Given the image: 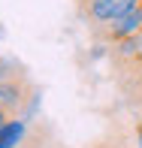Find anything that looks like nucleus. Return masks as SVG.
Segmentation results:
<instances>
[{
  "mask_svg": "<svg viewBox=\"0 0 142 148\" xmlns=\"http://www.w3.org/2000/svg\"><path fill=\"white\" fill-rule=\"evenodd\" d=\"M33 100H36V85L30 82V76L9 66L3 82H0V112L9 121H15L24 112H30Z\"/></svg>",
  "mask_w": 142,
  "mask_h": 148,
  "instance_id": "nucleus-1",
  "label": "nucleus"
},
{
  "mask_svg": "<svg viewBox=\"0 0 142 148\" xmlns=\"http://www.w3.org/2000/svg\"><path fill=\"white\" fill-rule=\"evenodd\" d=\"M136 6H142V0H79V12H82V18L88 21L91 30L124 18Z\"/></svg>",
  "mask_w": 142,
  "mask_h": 148,
  "instance_id": "nucleus-2",
  "label": "nucleus"
},
{
  "mask_svg": "<svg viewBox=\"0 0 142 148\" xmlns=\"http://www.w3.org/2000/svg\"><path fill=\"white\" fill-rule=\"evenodd\" d=\"M94 39H100V42H121V39H133V36H142V6H136L133 12H127L124 18H118V21L112 24H103V27H94Z\"/></svg>",
  "mask_w": 142,
  "mask_h": 148,
  "instance_id": "nucleus-3",
  "label": "nucleus"
},
{
  "mask_svg": "<svg viewBox=\"0 0 142 148\" xmlns=\"http://www.w3.org/2000/svg\"><path fill=\"white\" fill-rule=\"evenodd\" d=\"M24 136V121L15 118V121H6L0 127V148H15Z\"/></svg>",
  "mask_w": 142,
  "mask_h": 148,
  "instance_id": "nucleus-4",
  "label": "nucleus"
},
{
  "mask_svg": "<svg viewBox=\"0 0 142 148\" xmlns=\"http://www.w3.org/2000/svg\"><path fill=\"white\" fill-rule=\"evenodd\" d=\"M139 142H142V127H139Z\"/></svg>",
  "mask_w": 142,
  "mask_h": 148,
  "instance_id": "nucleus-5",
  "label": "nucleus"
}]
</instances>
